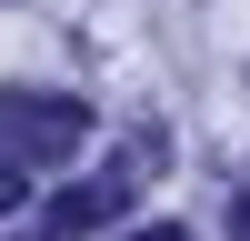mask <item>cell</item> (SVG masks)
Masks as SVG:
<instances>
[{
    "label": "cell",
    "mask_w": 250,
    "mask_h": 241,
    "mask_svg": "<svg viewBox=\"0 0 250 241\" xmlns=\"http://www.w3.org/2000/svg\"><path fill=\"white\" fill-rule=\"evenodd\" d=\"M0 141H10V161L20 171H30V161H60V151H80V141H90V111H80V100H30V91H10L0 100Z\"/></svg>",
    "instance_id": "1"
},
{
    "label": "cell",
    "mask_w": 250,
    "mask_h": 241,
    "mask_svg": "<svg viewBox=\"0 0 250 241\" xmlns=\"http://www.w3.org/2000/svg\"><path fill=\"white\" fill-rule=\"evenodd\" d=\"M120 201H130V181H120V171H100V181H80V191L60 201V211H50V241H70V231H90V221H110Z\"/></svg>",
    "instance_id": "2"
},
{
    "label": "cell",
    "mask_w": 250,
    "mask_h": 241,
    "mask_svg": "<svg viewBox=\"0 0 250 241\" xmlns=\"http://www.w3.org/2000/svg\"><path fill=\"white\" fill-rule=\"evenodd\" d=\"M20 201H30V171H20V161H0V221H10Z\"/></svg>",
    "instance_id": "3"
},
{
    "label": "cell",
    "mask_w": 250,
    "mask_h": 241,
    "mask_svg": "<svg viewBox=\"0 0 250 241\" xmlns=\"http://www.w3.org/2000/svg\"><path fill=\"white\" fill-rule=\"evenodd\" d=\"M130 241H190V231H180V221H150V231H130Z\"/></svg>",
    "instance_id": "4"
}]
</instances>
